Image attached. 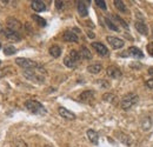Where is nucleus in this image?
Instances as JSON below:
<instances>
[{
  "mask_svg": "<svg viewBox=\"0 0 153 147\" xmlns=\"http://www.w3.org/2000/svg\"><path fill=\"white\" fill-rule=\"evenodd\" d=\"M0 65H1V61H0Z\"/></svg>",
  "mask_w": 153,
  "mask_h": 147,
  "instance_id": "40",
  "label": "nucleus"
},
{
  "mask_svg": "<svg viewBox=\"0 0 153 147\" xmlns=\"http://www.w3.org/2000/svg\"><path fill=\"white\" fill-rule=\"evenodd\" d=\"M16 62H17V65H19L20 67H22L24 70H32V68H36L40 65L38 62H36L31 59H26V58H17Z\"/></svg>",
  "mask_w": 153,
  "mask_h": 147,
  "instance_id": "4",
  "label": "nucleus"
},
{
  "mask_svg": "<svg viewBox=\"0 0 153 147\" xmlns=\"http://www.w3.org/2000/svg\"><path fill=\"white\" fill-rule=\"evenodd\" d=\"M50 54L52 55L53 58H59L61 55V48L58 45H53L50 47Z\"/></svg>",
  "mask_w": 153,
  "mask_h": 147,
  "instance_id": "19",
  "label": "nucleus"
},
{
  "mask_svg": "<svg viewBox=\"0 0 153 147\" xmlns=\"http://www.w3.org/2000/svg\"><path fill=\"white\" fill-rule=\"evenodd\" d=\"M64 64H65L67 67H70V68H76V65H78V62L74 61L70 55H66V56H65V59H64Z\"/></svg>",
  "mask_w": 153,
  "mask_h": 147,
  "instance_id": "21",
  "label": "nucleus"
},
{
  "mask_svg": "<svg viewBox=\"0 0 153 147\" xmlns=\"http://www.w3.org/2000/svg\"><path fill=\"white\" fill-rule=\"evenodd\" d=\"M86 134H87L88 140H90L93 145H98V143H99V134L97 133L94 129H88V131L86 132Z\"/></svg>",
  "mask_w": 153,
  "mask_h": 147,
  "instance_id": "16",
  "label": "nucleus"
},
{
  "mask_svg": "<svg viewBox=\"0 0 153 147\" xmlns=\"http://www.w3.org/2000/svg\"><path fill=\"white\" fill-rule=\"evenodd\" d=\"M32 19L37 21V24H38L39 26H41V27H45L46 26V20L44 18H41V17H39V16H37V14H33Z\"/></svg>",
  "mask_w": 153,
  "mask_h": 147,
  "instance_id": "25",
  "label": "nucleus"
},
{
  "mask_svg": "<svg viewBox=\"0 0 153 147\" xmlns=\"http://www.w3.org/2000/svg\"><path fill=\"white\" fill-rule=\"evenodd\" d=\"M58 112H59L60 117H62V118H65V119H67V120H74V119H76V114H74L73 112L68 111L67 108H65V107H59V108H58Z\"/></svg>",
  "mask_w": 153,
  "mask_h": 147,
  "instance_id": "9",
  "label": "nucleus"
},
{
  "mask_svg": "<svg viewBox=\"0 0 153 147\" xmlns=\"http://www.w3.org/2000/svg\"><path fill=\"white\" fill-rule=\"evenodd\" d=\"M113 18L117 19V20H118V21H119V22H120V24H121V25H123V26H124L125 28H128V25H127V24H126V22H125V21H124V20H123L121 18H119L118 16H114Z\"/></svg>",
  "mask_w": 153,
  "mask_h": 147,
  "instance_id": "32",
  "label": "nucleus"
},
{
  "mask_svg": "<svg viewBox=\"0 0 153 147\" xmlns=\"http://www.w3.org/2000/svg\"><path fill=\"white\" fill-rule=\"evenodd\" d=\"M4 36L6 37L7 40H10V41L19 42L20 40H21V36H20L19 33L18 32H14V31H12L10 28H5L4 30Z\"/></svg>",
  "mask_w": 153,
  "mask_h": 147,
  "instance_id": "6",
  "label": "nucleus"
},
{
  "mask_svg": "<svg viewBox=\"0 0 153 147\" xmlns=\"http://www.w3.org/2000/svg\"><path fill=\"white\" fill-rule=\"evenodd\" d=\"M149 74H150L151 76H153V67H151V68L149 70Z\"/></svg>",
  "mask_w": 153,
  "mask_h": 147,
  "instance_id": "36",
  "label": "nucleus"
},
{
  "mask_svg": "<svg viewBox=\"0 0 153 147\" xmlns=\"http://www.w3.org/2000/svg\"><path fill=\"white\" fill-rule=\"evenodd\" d=\"M87 34H88V37L90 38H94V34H93L92 32H87Z\"/></svg>",
  "mask_w": 153,
  "mask_h": 147,
  "instance_id": "37",
  "label": "nucleus"
},
{
  "mask_svg": "<svg viewBox=\"0 0 153 147\" xmlns=\"http://www.w3.org/2000/svg\"><path fill=\"white\" fill-rule=\"evenodd\" d=\"M138 102V95L135 93H128V94H125L120 101V105H121V108L125 111L130 110L132 106H134L135 104Z\"/></svg>",
  "mask_w": 153,
  "mask_h": 147,
  "instance_id": "3",
  "label": "nucleus"
},
{
  "mask_svg": "<svg viewBox=\"0 0 153 147\" xmlns=\"http://www.w3.org/2000/svg\"><path fill=\"white\" fill-rule=\"evenodd\" d=\"M96 4H97V6H98V7H100L101 10H104V11L106 10V4H105V1H104V0H97Z\"/></svg>",
  "mask_w": 153,
  "mask_h": 147,
  "instance_id": "30",
  "label": "nucleus"
},
{
  "mask_svg": "<svg viewBox=\"0 0 153 147\" xmlns=\"http://www.w3.org/2000/svg\"><path fill=\"white\" fill-rule=\"evenodd\" d=\"M102 99H104L105 101H107V102H113L115 97H114V94H112V93H105V94L102 95Z\"/></svg>",
  "mask_w": 153,
  "mask_h": 147,
  "instance_id": "28",
  "label": "nucleus"
},
{
  "mask_svg": "<svg viewBox=\"0 0 153 147\" xmlns=\"http://www.w3.org/2000/svg\"><path fill=\"white\" fill-rule=\"evenodd\" d=\"M25 107L28 112H31L33 114H38V115L46 114V108L42 106V104H40L37 100H27V101H25Z\"/></svg>",
  "mask_w": 153,
  "mask_h": 147,
  "instance_id": "2",
  "label": "nucleus"
},
{
  "mask_svg": "<svg viewBox=\"0 0 153 147\" xmlns=\"http://www.w3.org/2000/svg\"><path fill=\"white\" fill-rule=\"evenodd\" d=\"M92 47L97 51V53L100 55H107L108 54V50L107 47L101 44V42H92Z\"/></svg>",
  "mask_w": 153,
  "mask_h": 147,
  "instance_id": "10",
  "label": "nucleus"
},
{
  "mask_svg": "<svg viewBox=\"0 0 153 147\" xmlns=\"http://www.w3.org/2000/svg\"><path fill=\"white\" fill-rule=\"evenodd\" d=\"M135 28H137V31L140 33V34H143V36H147L149 34V28H147V25L144 22V21H141V20H138V21H135Z\"/></svg>",
  "mask_w": 153,
  "mask_h": 147,
  "instance_id": "11",
  "label": "nucleus"
},
{
  "mask_svg": "<svg viewBox=\"0 0 153 147\" xmlns=\"http://www.w3.org/2000/svg\"><path fill=\"white\" fill-rule=\"evenodd\" d=\"M10 68H11V67H6L5 70H1V71H0V79H1V78H4V76L6 75V73H7V71H8Z\"/></svg>",
  "mask_w": 153,
  "mask_h": 147,
  "instance_id": "34",
  "label": "nucleus"
},
{
  "mask_svg": "<svg viewBox=\"0 0 153 147\" xmlns=\"http://www.w3.org/2000/svg\"><path fill=\"white\" fill-rule=\"evenodd\" d=\"M101 68H102L101 64H92V65H90V66L87 67V71L92 74H97L101 71Z\"/></svg>",
  "mask_w": 153,
  "mask_h": 147,
  "instance_id": "20",
  "label": "nucleus"
},
{
  "mask_svg": "<svg viewBox=\"0 0 153 147\" xmlns=\"http://www.w3.org/2000/svg\"><path fill=\"white\" fill-rule=\"evenodd\" d=\"M7 28L14 31V32H18L22 28V25L18 19L16 18H7Z\"/></svg>",
  "mask_w": 153,
  "mask_h": 147,
  "instance_id": "8",
  "label": "nucleus"
},
{
  "mask_svg": "<svg viewBox=\"0 0 153 147\" xmlns=\"http://www.w3.org/2000/svg\"><path fill=\"white\" fill-rule=\"evenodd\" d=\"M106 40L108 41V44H110L113 48H115V50H119V48L124 47V45H125V41H124L123 39L117 38V37H112V36H108V37L106 38Z\"/></svg>",
  "mask_w": 153,
  "mask_h": 147,
  "instance_id": "7",
  "label": "nucleus"
},
{
  "mask_svg": "<svg viewBox=\"0 0 153 147\" xmlns=\"http://www.w3.org/2000/svg\"><path fill=\"white\" fill-rule=\"evenodd\" d=\"M147 52H149V54L153 56V42H150L149 45H147Z\"/></svg>",
  "mask_w": 153,
  "mask_h": 147,
  "instance_id": "33",
  "label": "nucleus"
},
{
  "mask_svg": "<svg viewBox=\"0 0 153 147\" xmlns=\"http://www.w3.org/2000/svg\"><path fill=\"white\" fill-rule=\"evenodd\" d=\"M78 28H74V30H67L64 32L62 34V39L65 41H68V42H78Z\"/></svg>",
  "mask_w": 153,
  "mask_h": 147,
  "instance_id": "5",
  "label": "nucleus"
},
{
  "mask_svg": "<svg viewBox=\"0 0 153 147\" xmlns=\"http://www.w3.org/2000/svg\"><path fill=\"white\" fill-rule=\"evenodd\" d=\"M113 2H114V6L117 7V10H119V12H123V13H126L127 12V8H126V6H125V4L123 1L114 0Z\"/></svg>",
  "mask_w": 153,
  "mask_h": 147,
  "instance_id": "22",
  "label": "nucleus"
},
{
  "mask_svg": "<svg viewBox=\"0 0 153 147\" xmlns=\"http://www.w3.org/2000/svg\"><path fill=\"white\" fill-rule=\"evenodd\" d=\"M31 6H32V8H33L36 12H42V11L46 10V5H45V2L41 1V0H33V1L31 2Z\"/></svg>",
  "mask_w": 153,
  "mask_h": 147,
  "instance_id": "15",
  "label": "nucleus"
},
{
  "mask_svg": "<svg viewBox=\"0 0 153 147\" xmlns=\"http://www.w3.org/2000/svg\"><path fill=\"white\" fill-rule=\"evenodd\" d=\"M150 90H153V79H150V80H147L146 81V84H145Z\"/></svg>",
  "mask_w": 153,
  "mask_h": 147,
  "instance_id": "35",
  "label": "nucleus"
},
{
  "mask_svg": "<svg viewBox=\"0 0 153 147\" xmlns=\"http://www.w3.org/2000/svg\"><path fill=\"white\" fill-rule=\"evenodd\" d=\"M45 147H52V146H50V145H45Z\"/></svg>",
  "mask_w": 153,
  "mask_h": 147,
  "instance_id": "38",
  "label": "nucleus"
},
{
  "mask_svg": "<svg viewBox=\"0 0 153 147\" xmlns=\"http://www.w3.org/2000/svg\"><path fill=\"white\" fill-rule=\"evenodd\" d=\"M94 99V92L93 91H85L79 95V100L82 102H90Z\"/></svg>",
  "mask_w": 153,
  "mask_h": 147,
  "instance_id": "13",
  "label": "nucleus"
},
{
  "mask_svg": "<svg viewBox=\"0 0 153 147\" xmlns=\"http://www.w3.org/2000/svg\"><path fill=\"white\" fill-rule=\"evenodd\" d=\"M76 8H78V13H79L81 17H87V14H88V8H87V5H86L85 1H78Z\"/></svg>",
  "mask_w": 153,
  "mask_h": 147,
  "instance_id": "14",
  "label": "nucleus"
},
{
  "mask_svg": "<svg viewBox=\"0 0 153 147\" xmlns=\"http://www.w3.org/2000/svg\"><path fill=\"white\" fill-rule=\"evenodd\" d=\"M105 22H106V25H107V27H108L110 30H112V31H114V32H119L118 26H117L110 18H105Z\"/></svg>",
  "mask_w": 153,
  "mask_h": 147,
  "instance_id": "24",
  "label": "nucleus"
},
{
  "mask_svg": "<svg viewBox=\"0 0 153 147\" xmlns=\"http://www.w3.org/2000/svg\"><path fill=\"white\" fill-rule=\"evenodd\" d=\"M54 4H56V7H57V10H62V8H64V1H59V0H56V1H54Z\"/></svg>",
  "mask_w": 153,
  "mask_h": 147,
  "instance_id": "31",
  "label": "nucleus"
},
{
  "mask_svg": "<svg viewBox=\"0 0 153 147\" xmlns=\"http://www.w3.org/2000/svg\"><path fill=\"white\" fill-rule=\"evenodd\" d=\"M128 55L133 56V58H135V59H141V58L144 56L143 52H141L138 47H134V46H132V47L128 48Z\"/></svg>",
  "mask_w": 153,
  "mask_h": 147,
  "instance_id": "17",
  "label": "nucleus"
},
{
  "mask_svg": "<svg viewBox=\"0 0 153 147\" xmlns=\"http://www.w3.org/2000/svg\"><path fill=\"white\" fill-rule=\"evenodd\" d=\"M68 55H70V56H71V58H72L74 61H76V62H79V60L81 59V58H80V54H79V52H78V51H76V50H72V51L70 52V54H68Z\"/></svg>",
  "mask_w": 153,
  "mask_h": 147,
  "instance_id": "29",
  "label": "nucleus"
},
{
  "mask_svg": "<svg viewBox=\"0 0 153 147\" xmlns=\"http://www.w3.org/2000/svg\"><path fill=\"white\" fill-rule=\"evenodd\" d=\"M14 53H17V48L12 45H7L4 47V54L5 55H13Z\"/></svg>",
  "mask_w": 153,
  "mask_h": 147,
  "instance_id": "23",
  "label": "nucleus"
},
{
  "mask_svg": "<svg viewBox=\"0 0 153 147\" xmlns=\"http://www.w3.org/2000/svg\"><path fill=\"white\" fill-rule=\"evenodd\" d=\"M151 125H152L151 118H145V120L141 122V128L144 129V131H147V129L151 128Z\"/></svg>",
  "mask_w": 153,
  "mask_h": 147,
  "instance_id": "26",
  "label": "nucleus"
},
{
  "mask_svg": "<svg viewBox=\"0 0 153 147\" xmlns=\"http://www.w3.org/2000/svg\"><path fill=\"white\" fill-rule=\"evenodd\" d=\"M0 50H1V42H0Z\"/></svg>",
  "mask_w": 153,
  "mask_h": 147,
  "instance_id": "39",
  "label": "nucleus"
},
{
  "mask_svg": "<svg viewBox=\"0 0 153 147\" xmlns=\"http://www.w3.org/2000/svg\"><path fill=\"white\" fill-rule=\"evenodd\" d=\"M12 147H27V144L21 139H16L12 143Z\"/></svg>",
  "mask_w": 153,
  "mask_h": 147,
  "instance_id": "27",
  "label": "nucleus"
},
{
  "mask_svg": "<svg viewBox=\"0 0 153 147\" xmlns=\"http://www.w3.org/2000/svg\"><path fill=\"white\" fill-rule=\"evenodd\" d=\"M79 54H80V58H81V59H85V60H90V59H92V54H91L90 50H88L87 47H85V46H82V47L80 48Z\"/></svg>",
  "mask_w": 153,
  "mask_h": 147,
  "instance_id": "18",
  "label": "nucleus"
},
{
  "mask_svg": "<svg viewBox=\"0 0 153 147\" xmlns=\"http://www.w3.org/2000/svg\"><path fill=\"white\" fill-rule=\"evenodd\" d=\"M107 75L110 76V78H113V79H119L123 73H121V71L118 68V67H115V66H110V67H107Z\"/></svg>",
  "mask_w": 153,
  "mask_h": 147,
  "instance_id": "12",
  "label": "nucleus"
},
{
  "mask_svg": "<svg viewBox=\"0 0 153 147\" xmlns=\"http://www.w3.org/2000/svg\"><path fill=\"white\" fill-rule=\"evenodd\" d=\"M22 74L25 75L26 79L37 82V84H42L45 81V76H46V70L39 65L38 67L32 68V70H24Z\"/></svg>",
  "mask_w": 153,
  "mask_h": 147,
  "instance_id": "1",
  "label": "nucleus"
}]
</instances>
